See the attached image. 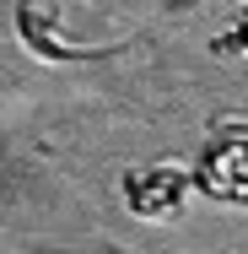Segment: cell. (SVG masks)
<instances>
[{
	"label": "cell",
	"mask_w": 248,
	"mask_h": 254,
	"mask_svg": "<svg viewBox=\"0 0 248 254\" xmlns=\"http://www.w3.org/2000/svg\"><path fill=\"white\" fill-rule=\"evenodd\" d=\"M195 184L210 200H248V135H216L199 152Z\"/></svg>",
	"instance_id": "cell-2"
},
{
	"label": "cell",
	"mask_w": 248,
	"mask_h": 254,
	"mask_svg": "<svg viewBox=\"0 0 248 254\" xmlns=\"http://www.w3.org/2000/svg\"><path fill=\"white\" fill-rule=\"evenodd\" d=\"M216 54H243L248 60V22H238L227 38H216Z\"/></svg>",
	"instance_id": "cell-3"
},
{
	"label": "cell",
	"mask_w": 248,
	"mask_h": 254,
	"mask_svg": "<svg viewBox=\"0 0 248 254\" xmlns=\"http://www.w3.org/2000/svg\"><path fill=\"white\" fill-rule=\"evenodd\" d=\"M189 190H195V173H189V168H167V162L141 168V173L124 179V200H130L135 216H146V222H167V216H178L184 200H189Z\"/></svg>",
	"instance_id": "cell-1"
}]
</instances>
